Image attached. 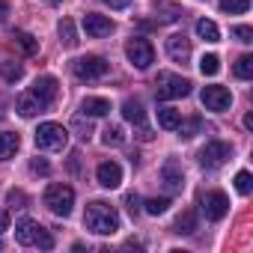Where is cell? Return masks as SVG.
<instances>
[{
  "label": "cell",
  "mask_w": 253,
  "mask_h": 253,
  "mask_svg": "<svg viewBox=\"0 0 253 253\" xmlns=\"http://www.w3.org/2000/svg\"><path fill=\"white\" fill-rule=\"evenodd\" d=\"M84 226L95 235H113L119 229V211L104 200H92L84 211Z\"/></svg>",
  "instance_id": "1"
},
{
  "label": "cell",
  "mask_w": 253,
  "mask_h": 253,
  "mask_svg": "<svg viewBox=\"0 0 253 253\" xmlns=\"http://www.w3.org/2000/svg\"><path fill=\"white\" fill-rule=\"evenodd\" d=\"M15 241L24 244V247L36 244V247H42V250H51V247H54V235H51L39 220H33V217H21V220L15 223Z\"/></svg>",
  "instance_id": "2"
},
{
  "label": "cell",
  "mask_w": 253,
  "mask_h": 253,
  "mask_svg": "<svg viewBox=\"0 0 253 253\" xmlns=\"http://www.w3.org/2000/svg\"><path fill=\"white\" fill-rule=\"evenodd\" d=\"M33 140L45 152H60L69 143V128H63L60 122H42L39 128H36V134H33Z\"/></svg>",
  "instance_id": "3"
},
{
  "label": "cell",
  "mask_w": 253,
  "mask_h": 253,
  "mask_svg": "<svg viewBox=\"0 0 253 253\" xmlns=\"http://www.w3.org/2000/svg\"><path fill=\"white\" fill-rule=\"evenodd\" d=\"M191 92V81L173 72H158L155 78V95L161 101H173V98H185Z\"/></svg>",
  "instance_id": "4"
},
{
  "label": "cell",
  "mask_w": 253,
  "mask_h": 253,
  "mask_svg": "<svg viewBox=\"0 0 253 253\" xmlns=\"http://www.w3.org/2000/svg\"><path fill=\"white\" fill-rule=\"evenodd\" d=\"M45 206L57 214V217H69L72 206H75V191L69 185H48L45 191Z\"/></svg>",
  "instance_id": "5"
},
{
  "label": "cell",
  "mask_w": 253,
  "mask_h": 253,
  "mask_svg": "<svg viewBox=\"0 0 253 253\" xmlns=\"http://www.w3.org/2000/svg\"><path fill=\"white\" fill-rule=\"evenodd\" d=\"M72 72H75V78H81V81H101V78L110 72V66H107L104 57L86 54V57H78V60L72 63Z\"/></svg>",
  "instance_id": "6"
},
{
  "label": "cell",
  "mask_w": 253,
  "mask_h": 253,
  "mask_svg": "<svg viewBox=\"0 0 253 253\" xmlns=\"http://www.w3.org/2000/svg\"><path fill=\"white\" fill-rule=\"evenodd\" d=\"M125 57H128V63L134 66V69H149L152 63H155V48H152V42L149 39H143V36H134L128 45H125Z\"/></svg>",
  "instance_id": "7"
},
{
  "label": "cell",
  "mask_w": 253,
  "mask_h": 253,
  "mask_svg": "<svg viewBox=\"0 0 253 253\" xmlns=\"http://www.w3.org/2000/svg\"><path fill=\"white\" fill-rule=\"evenodd\" d=\"M229 158H232V146L223 143V140H211V143H206V146L200 149V164H203L206 170H217V167H223Z\"/></svg>",
  "instance_id": "8"
},
{
  "label": "cell",
  "mask_w": 253,
  "mask_h": 253,
  "mask_svg": "<svg viewBox=\"0 0 253 253\" xmlns=\"http://www.w3.org/2000/svg\"><path fill=\"white\" fill-rule=\"evenodd\" d=\"M200 101L206 104V110L223 113V110H229V107H232V92H229L226 86H217V84H211V86H203V92H200Z\"/></svg>",
  "instance_id": "9"
},
{
  "label": "cell",
  "mask_w": 253,
  "mask_h": 253,
  "mask_svg": "<svg viewBox=\"0 0 253 253\" xmlns=\"http://www.w3.org/2000/svg\"><path fill=\"white\" fill-rule=\"evenodd\" d=\"M200 209L206 211L209 220H223L226 211H229V197L223 191H206L200 197Z\"/></svg>",
  "instance_id": "10"
},
{
  "label": "cell",
  "mask_w": 253,
  "mask_h": 253,
  "mask_svg": "<svg viewBox=\"0 0 253 253\" xmlns=\"http://www.w3.org/2000/svg\"><path fill=\"white\" fill-rule=\"evenodd\" d=\"M122 116L137 125V131H140L137 137L140 140H152V131H149V125H146V110H143V104L137 98H128V101L122 104Z\"/></svg>",
  "instance_id": "11"
},
{
  "label": "cell",
  "mask_w": 253,
  "mask_h": 253,
  "mask_svg": "<svg viewBox=\"0 0 253 253\" xmlns=\"http://www.w3.org/2000/svg\"><path fill=\"white\" fill-rule=\"evenodd\" d=\"M30 95H36L42 104H45V110L54 104V98H57V78L54 75H42V78H36L33 81V86L27 89Z\"/></svg>",
  "instance_id": "12"
},
{
  "label": "cell",
  "mask_w": 253,
  "mask_h": 253,
  "mask_svg": "<svg viewBox=\"0 0 253 253\" xmlns=\"http://www.w3.org/2000/svg\"><path fill=\"white\" fill-rule=\"evenodd\" d=\"M84 30H86V36H92V39H104V36L113 33V21H110L107 15L86 12V15H84Z\"/></svg>",
  "instance_id": "13"
},
{
  "label": "cell",
  "mask_w": 253,
  "mask_h": 253,
  "mask_svg": "<svg viewBox=\"0 0 253 253\" xmlns=\"http://www.w3.org/2000/svg\"><path fill=\"white\" fill-rule=\"evenodd\" d=\"M161 179H164V185H167L170 194H179V191L185 188V170H182V164L170 158V161L161 167Z\"/></svg>",
  "instance_id": "14"
},
{
  "label": "cell",
  "mask_w": 253,
  "mask_h": 253,
  "mask_svg": "<svg viewBox=\"0 0 253 253\" xmlns=\"http://www.w3.org/2000/svg\"><path fill=\"white\" fill-rule=\"evenodd\" d=\"M167 54H170V60H176V63H188V60H191V39H188L185 33H173V36L167 39Z\"/></svg>",
  "instance_id": "15"
},
{
  "label": "cell",
  "mask_w": 253,
  "mask_h": 253,
  "mask_svg": "<svg viewBox=\"0 0 253 253\" xmlns=\"http://www.w3.org/2000/svg\"><path fill=\"white\" fill-rule=\"evenodd\" d=\"M95 179H98L101 188H119V182H122V167H119L116 161H101L98 170H95Z\"/></svg>",
  "instance_id": "16"
},
{
  "label": "cell",
  "mask_w": 253,
  "mask_h": 253,
  "mask_svg": "<svg viewBox=\"0 0 253 253\" xmlns=\"http://www.w3.org/2000/svg\"><path fill=\"white\" fill-rule=\"evenodd\" d=\"M81 113H86V116H104V113H110V101L101 98V95H86L81 101Z\"/></svg>",
  "instance_id": "17"
},
{
  "label": "cell",
  "mask_w": 253,
  "mask_h": 253,
  "mask_svg": "<svg viewBox=\"0 0 253 253\" xmlns=\"http://www.w3.org/2000/svg\"><path fill=\"white\" fill-rule=\"evenodd\" d=\"M15 107H18V113H21V116H27V119L45 110V104H42L36 95H30V92H21V95H18V101H15Z\"/></svg>",
  "instance_id": "18"
},
{
  "label": "cell",
  "mask_w": 253,
  "mask_h": 253,
  "mask_svg": "<svg viewBox=\"0 0 253 253\" xmlns=\"http://www.w3.org/2000/svg\"><path fill=\"white\" fill-rule=\"evenodd\" d=\"M173 232H179V235H194V232H197V211H194V209H185V211L176 217Z\"/></svg>",
  "instance_id": "19"
},
{
  "label": "cell",
  "mask_w": 253,
  "mask_h": 253,
  "mask_svg": "<svg viewBox=\"0 0 253 253\" xmlns=\"http://www.w3.org/2000/svg\"><path fill=\"white\" fill-rule=\"evenodd\" d=\"M18 146H21V137H18V134H12V131H0V161L12 158V155L18 152Z\"/></svg>",
  "instance_id": "20"
},
{
  "label": "cell",
  "mask_w": 253,
  "mask_h": 253,
  "mask_svg": "<svg viewBox=\"0 0 253 253\" xmlns=\"http://www.w3.org/2000/svg\"><path fill=\"white\" fill-rule=\"evenodd\" d=\"M179 122H182V113L176 107H158V125L164 131H176Z\"/></svg>",
  "instance_id": "21"
},
{
  "label": "cell",
  "mask_w": 253,
  "mask_h": 253,
  "mask_svg": "<svg viewBox=\"0 0 253 253\" xmlns=\"http://www.w3.org/2000/svg\"><path fill=\"white\" fill-rule=\"evenodd\" d=\"M197 36H200L203 42H220V30H217V24L209 21V18H200V21H197Z\"/></svg>",
  "instance_id": "22"
},
{
  "label": "cell",
  "mask_w": 253,
  "mask_h": 253,
  "mask_svg": "<svg viewBox=\"0 0 253 253\" xmlns=\"http://www.w3.org/2000/svg\"><path fill=\"white\" fill-rule=\"evenodd\" d=\"M57 30H60V42H63L66 48H75V45H78V30H75V21H72V18H63Z\"/></svg>",
  "instance_id": "23"
},
{
  "label": "cell",
  "mask_w": 253,
  "mask_h": 253,
  "mask_svg": "<svg viewBox=\"0 0 253 253\" xmlns=\"http://www.w3.org/2000/svg\"><path fill=\"white\" fill-rule=\"evenodd\" d=\"M200 128H203V119H200V116H191V119H185V122H179V125H176L179 137H185V140L197 137V134H200Z\"/></svg>",
  "instance_id": "24"
},
{
  "label": "cell",
  "mask_w": 253,
  "mask_h": 253,
  "mask_svg": "<svg viewBox=\"0 0 253 253\" xmlns=\"http://www.w3.org/2000/svg\"><path fill=\"white\" fill-rule=\"evenodd\" d=\"M101 143H104V146H122V143H125L122 125H107V128L101 131Z\"/></svg>",
  "instance_id": "25"
},
{
  "label": "cell",
  "mask_w": 253,
  "mask_h": 253,
  "mask_svg": "<svg viewBox=\"0 0 253 253\" xmlns=\"http://www.w3.org/2000/svg\"><path fill=\"white\" fill-rule=\"evenodd\" d=\"M0 75H3V81H6V84H18V81L24 78V69H21L18 63L6 60V63H0Z\"/></svg>",
  "instance_id": "26"
},
{
  "label": "cell",
  "mask_w": 253,
  "mask_h": 253,
  "mask_svg": "<svg viewBox=\"0 0 253 253\" xmlns=\"http://www.w3.org/2000/svg\"><path fill=\"white\" fill-rule=\"evenodd\" d=\"M72 128L78 131L81 140H89V137H92V122L86 119V113H78V116L72 119Z\"/></svg>",
  "instance_id": "27"
},
{
  "label": "cell",
  "mask_w": 253,
  "mask_h": 253,
  "mask_svg": "<svg viewBox=\"0 0 253 253\" xmlns=\"http://www.w3.org/2000/svg\"><path fill=\"white\" fill-rule=\"evenodd\" d=\"M220 9L226 15H244L250 9V0H220Z\"/></svg>",
  "instance_id": "28"
},
{
  "label": "cell",
  "mask_w": 253,
  "mask_h": 253,
  "mask_svg": "<svg viewBox=\"0 0 253 253\" xmlns=\"http://www.w3.org/2000/svg\"><path fill=\"white\" fill-rule=\"evenodd\" d=\"M15 42H18V45H21V51H24V54H30V57L39 51V42H36L30 33H24V30H18V33H15Z\"/></svg>",
  "instance_id": "29"
},
{
  "label": "cell",
  "mask_w": 253,
  "mask_h": 253,
  "mask_svg": "<svg viewBox=\"0 0 253 253\" xmlns=\"http://www.w3.org/2000/svg\"><path fill=\"white\" fill-rule=\"evenodd\" d=\"M235 78H241V81L253 78V57H250V54L238 57V63H235Z\"/></svg>",
  "instance_id": "30"
},
{
  "label": "cell",
  "mask_w": 253,
  "mask_h": 253,
  "mask_svg": "<svg viewBox=\"0 0 253 253\" xmlns=\"http://www.w3.org/2000/svg\"><path fill=\"white\" fill-rule=\"evenodd\" d=\"M200 72L209 75V78L217 75V72H220V60H217V54H206V57L200 60Z\"/></svg>",
  "instance_id": "31"
},
{
  "label": "cell",
  "mask_w": 253,
  "mask_h": 253,
  "mask_svg": "<svg viewBox=\"0 0 253 253\" xmlns=\"http://www.w3.org/2000/svg\"><path fill=\"white\" fill-rule=\"evenodd\" d=\"M235 191H238L241 197H247V194L253 191V176H250L247 170H241V173L235 176Z\"/></svg>",
  "instance_id": "32"
},
{
  "label": "cell",
  "mask_w": 253,
  "mask_h": 253,
  "mask_svg": "<svg viewBox=\"0 0 253 253\" xmlns=\"http://www.w3.org/2000/svg\"><path fill=\"white\" fill-rule=\"evenodd\" d=\"M167 206H170L167 197H152V200H146V211H149V214H164Z\"/></svg>",
  "instance_id": "33"
},
{
  "label": "cell",
  "mask_w": 253,
  "mask_h": 253,
  "mask_svg": "<svg viewBox=\"0 0 253 253\" xmlns=\"http://www.w3.org/2000/svg\"><path fill=\"white\" fill-rule=\"evenodd\" d=\"M232 36H235L238 42H244V45H250V42H253V30H250V27H244V24H241V27H235V30H232Z\"/></svg>",
  "instance_id": "34"
},
{
  "label": "cell",
  "mask_w": 253,
  "mask_h": 253,
  "mask_svg": "<svg viewBox=\"0 0 253 253\" xmlns=\"http://www.w3.org/2000/svg\"><path fill=\"white\" fill-rule=\"evenodd\" d=\"M30 170L39 173V176H48V173H51V164H48L45 158H33V161H30Z\"/></svg>",
  "instance_id": "35"
},
{
  "label": "cell",
  "mask_w": 253,
  "mask_h": 253,
  "mask_svg": "<svg viewBox=\"0 0 253 253\" xmlns=\"http://www.w3.org/2000/svg\"><path fill=\"white\" fill-rule=\"evenodd\" d=\"M6 203H9V206H15V209H24L27 197H24V191H9V194H6Z\"/></svg>",
  "instance_id": "36"
},
{
  "label": "cell",
  "mask_w": 253,
  "mask_h": 253,
  "mask_svg": "<svg viewBox=\"0 0 253 253\" xmlns=\"http://www.w3.org/2000/svg\"><path fill=\"white\" fill-rule=\"evenodd\" d=\"M125 206H128L131 214H137V211H140V200H137V194H128V197H125Z\"/></svg>",
  "instance_id": "37"
},
{
  "label": "cell",
  "mask_w": 253,
  "mask_h": 253,
  "mask_svg": "<svg viewBox=\"0 0 253 253\" xmlns=\"http://www.w3.org/2000/svg\"><path fill=\"white\" fill-rule=\"evenodd\" d=\"M104 3H107L110 9H125V6H131L134 0H104Z\"/></svg>",
  "instance_id": "38"
},
{
  "label": "cell",
  "mask_w": 253,
  "mask_h": 253,
  "mask_svg": "<svg viewBox=\"0 0 253 253\" xmlns=\"http://www.w3.org/2000/svg\"><path fill=\"white\" fill-rule=\"evenodd\" d=\"M6 18H9V3H6V0H0V27L6 24Z\"/></svg>",
  "instance_id": "39"
},
{
  "label": "cell",
  "mask_w": 253,
  "mask_h": 253,
  "mask_svg": "<svg viewBox=\"0 0 253 253\" xmlns=\"http://www.w3.org/2000/svg\"><path fill=\"white\" fill-rule=\"evenodd\" d=\"M9 229V211H0V235Z\"/></svg>",
  "instance_id": "40"
},
{
  "label": "cell",
  "mask_w": 253,
  "mask_h": 253,
  "mask_svg": "<svg viewBox=\"0 0 253 253\" xmlns=\"http://www.w3.org/2000/svg\"><path fill=\"white\" fill-rule=\"evenodd\" d=\"M244 128H247V131H253V113H247V116H244Z\"/></svg>",
  "instance_id": "41"
},
{
  "label": "cell",
  "mask_w": 253,
  "mask_h": 253,
  "mask_svg": "<svg viewBox=\"0 0 253 253\" xmlns=\"http://www.w3.org/2000/svg\"><path fill=\"white\" fill-rule=\"evenodd\" d=\"M48 3H60V0H48Z\"/></svg>",
  "instance_id": "42"
}]
</instances>
